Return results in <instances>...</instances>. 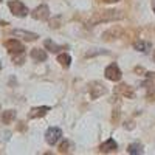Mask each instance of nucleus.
I'll return each mask as SVG.
<instances>
[{"instance_id": "f257e3e1", "label": "nucleus", "mask_w": 155, "mask_h": 155, "mask_svg": "<svg viewBox=\"0 0 155 155\" xmlns=\"http://www.w3.org/2000/svg\"><path fill=\"white\" fill-rule=\"evenodd\" d=\"M124 14L121 11H115V9H109V11H101V12H96V14L88 20V27H93V25H98V23H106V22H115V20H120L123 19Z\"/></svg>"}, {"instance_id": "f03ea898", "label": "nucleus", "mask_w": 155, "mask_h": 155, "mask_svg": "<svg viewBox=\"0 0 155 155\" xmlns=\"http://www.w3.org/2000/svg\"><path fill=\"white\" fill-rule=\"evenodd\" d=\"M8 6H9L12 14L17 16V17H25L28 14V8L25 6L20 0H11V2L8 3Z\"/></svg>"}, {"instance_id": "7ed1b4c3", "label": "nucleus", "mask_w": 155, "mask_h": 155, "mask_svg": "<svg viewBox=\"0 0 155 155\" xmlns=\"http://www.w3.org/2000/svg\"><path fill=\"white\" fill-rule=\"evenodd\" d=\"M61 138H62V130L59 127H50L45 132V141L50 146H54Z\"/></svg>"}, {"instance_id": "20e7f679", "label": "nucleus", "mask_w": 155, "mask_h": 155, "mask_svg": "<svg viewBox=\"0 0 155 155\" xmlns=\"http://www.w3.org/2000/svg\"><path fill=\"white\" fill-rule=\"evenodd\" d=\"M88 92H90V98H92V99H98L99 96H102V95L107 93V88H106V85L102 84V82L95 81V82L90 84Z\"/></svg>"}, {"instance_id": "39448f33", "label": "nucleus", "mask_w": 155, "mask_h": 155, "mask_svg": "<svg viewBox=\"0 0 155 155\" xmlns=\"http://www.w3.org/2000/svg\"><path fill=\"white\" fill-rule=\"evenodd\" d=\"M104 74H106V78L109 81H113V82H118L121 79V76H123L120 67L116 65V64H110V65L104 70Z\"/></svg>"}, {"instance_id": "423d86ee", "label": "nucleus", "mask_w": 155, "mask_h": 155, "mask_svg": "<svg viewBox=\"0 0 155 155\" xmlns=\"http://www.w3.org/2000/svg\"><path fill=\"white\" fill-rule=\"evenodd\" d=\"M5 48L11 54H22L23 53V44L20 41H17V39H9V41H6Z\"/></svg>"}, {"instance_id": "0eeeda50", "label": "nucleus", "mask_w": 155, "mask_h": 155, "mask_svg": "<svg viewBox=\"0 0 155 155\" xmlns=\"http://www.w3.org/2000/svg\"><path fill=\"white\" fill-rule=\"evenodd\" d=\"M31 16L36 19V20H47L50 17V8L47 5H41V6H37L33 12H31Z\"/></svg>"}, {"instance_id": "6e6552de", "label": "nucleus", "mask_w": 155, "mask_h": 155, "mask_svg": "<svg viewBox=\"0 0 155 155\" xmlns=\"http://www.w3.org/2000/svg\"><path fill=\"white\" fill-rule=\"evenodd\" d=\"M12 34H14L16 37H22L23 41H28V42H33V41H36V39L39 37L36 33L23 31V30H14V31H12Z\"/></svg>"}, {"instance_id": "1a4fd4ad", "label": "nucleus", "mask_w": 155, "mask_h": 155, "mask_svg": "<svg viewBox=\"0 0 155 155\" xmlns=\"http://www.w3.org/2000/svg\"><path fill=\"white\" fill-rule=\"evenodd\" d=\"M31 59L36 61V62H44V61H47V51H45V50H41V48L31 50Z\"/></svg>"}, {"instance_id": "9d476101", "label": "nucleus", "mask_w": 155, "mask_h": 155, "mask_svg": "<svg viewBox=\"0 0 155 155\" xmlns=\"http://www.w3.org/2000/svg\"><path fill=\"white\" fill-rule=\"evenodd\" d=\"M50 112V107H47V106H42V107H34L31 112H30V118L33 120V118H41V116H45L47 113Z\"/></svg>"}, {"instance_id": "9b49d317", "label": "nucleus", "mask_w": 155, "mask_h": 155, "mask_svg": "<svg viewBox=\"0 0 155 155\" xmlns=\"http://www.w3.org/2000/svg\"><path fill=\"white\" fill-rule=\"evenodd\" d=\"M118 149V144H116V141L113 138H109L107 141L101 144V152H115Z\"/></svg>"}, {"instance_id": "f8f14e48", "label": "nucleus", "mask_w": 155, "mask_h": 155, "mask_svg": "<svg viewBox=\"0 0 155 155\" xmlns=\"http://www.w3.org/2000/svg\"><path fill=\"white\" fill-rule=\"evenodd\" d=\"M134 48H135L137 51H141V53H147V51L152 48V45H150V42L138 41V42H135V44H134Z\"/></svg>"}, {"instance_id": "ddd939ff", "label": "nucleus", "mask_w": 155, "mask_h": 155, "mask_svg": "<svg viewBox=\"0 0 155 155\" xmlns=\"http://www.w3.org/2000/svg\"><path fill=\"white\" fill-rule=\"evenodd\" d=\"M143 152H144V149H143V144L141 143H132L127 147V153H130V155H138V153H143Z\"/></svg>"}, {"instance_id": "4468645a", "label": "nucleus", "mask_w": 155, "mask_h": 155, "mask_svg": "<svg viewBox=\"0 0 155 155\" xmlns=\"http://www.w3.org/2000/svg\"><path fill=\"white\" fill-rule=\"evenodd\" d=\"M58 62L61 64L64 68H68V67H70V64H71V56L67 54V53H62V54L58 56Z\"/></svg>"}, {"instance_id": "2eb2a0df", "label": "nucleus", "mask_w": 155, "mask_h": 155, "mask_svg": "<svg viewBox=\"0 0 155 155\" xmlns=\"http://www.w3.org/2000/svg\"><path fill=\"white\" fill-rule=\"evenodd\" d=\"M44 47L47 48V50H50L51 53H58L59 50H62V47H59V45H56L53 41H50V39H47V41L44 42Z\"/></svg>"}, {"instance_id": "dca6fc26", "label": "nucleus", "mask_w": 155, "mask_h": 155, "mask_svg": "<svg viewBox=\"0 0 155 155\" xmlns=\"http://www.w3.org/2000/svg\"><path fill=\"white\" fill-rule=\"evenodd\" d=\"M14 118H16V112H14V110H6V112H3V115H2V121H3L5 124H9Z\"/></svg>"}, {"instance_id": "f3484780", "label": "nucleus", "mask_w": 155, "mask_h": 155, "mask_svg": "<svg viewBox=\"0 0 155 155\" xmlns=\"http://www.w3.org/2000/svg\"><path fill=\"white\" fill-rule=\"evenodd\" d=\"M120 88H121V93H123V95H126V96H129V98H134V90L129 87V85L123 84V85H120Z\"/></svg>"}, {"instance_id": "a211bd4d", "label": "nucleus", "mask_w": 155, "mask_h": 155, "mask_svg": "<svg viewBox=\"0 0 155 155\" xmlns=\"http://www.w3.org/2000/svg\"><path fill=\"white\" fill-rule=\"evenodd\" d=\"M0 25H2V27H3V25H6V22H5V20H2V19H0Z\"/></svg>"}, {"instance_id": "6ab92c4d", "label": "nucleus", "mask_w": 155, "mask_h": 155, "mask_svg": "<svg viewBox=\"0 0 155 155\" xmlns=\"http://www.w3.org/2000/svg\"><path fill=\"white\" fill-rule=\"evenodd\" d=\"M152 9L155 11V0H153V2H152Z\"/></svg>"}, {"instance_id": "aec40b11", "label": "nucleus", "mask_w": 155, "mask_h": 155, "mask_svg": "<svg viewBox=\"0 0 155 155\" xmlns=\"http://www.w3.org/2000/svg\"><path fill=\"white\" fill-rule=\"evenodd\" d=\"M152 58H153V61H155V50H153V54H152Z\"/></svg>"}, {"instance_id": "412c9836", "label": "nucleus", "mask_w": 155, "mask_h": 155, "mask_svg": "<svg viewBox=\"0 0 155 155\" xmlns=\"http://www.w3.org/2000/svg\"><path fill=\"white\" fill-rule=\"evenodd\" d=\"M0 68H2V64H0Z\"/></svg>"}, {"instance_id": "4be33fe9", "label": "nucleus", "mask_w": 155, "mask_h": 155, "mask_svg": "<svg viewBox=\"0 0 155 155\" xmlns=\"http://www.w3.org/2000/svg\"><path fill=\"white\" fill-rule=\"evenodd\" d=\"M0 2H2V0H0Z\"/></svg>"}]
</instances>
